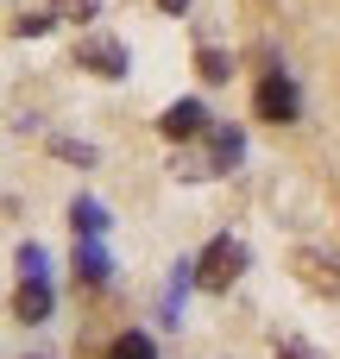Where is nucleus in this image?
I'll list each match as a JSON object with an SVG mask.
<instances>
[{
	"label": "nucleus",
	"instance_id": "nucleus-1",
	"mask_svg": "<svg viewBox=\"0 0 340 359\" xmlns=\"http://www.w3.org/2000/svg\"><path fill=\"white\" fill-rule=\"evenodd\" d=\"M240 271H246V246H240L233 233H221V240L196 259V284H202V290H227Z\"/></svg>",
	"mask_w": 340,
	"mask_h": 359
},
{
	"label": "nucleus",
	"instance_id": "nucleus-2",
	"mask_svg": "<svg viewBox=\"0 0 340 359\" xmlns=\"http://www.w3.org/2000/svg\"><path fill=\"white\" fill-rule=\"evenodd\" d=\"M252 107H259V120H271V126H290V120H297V82H290L284 69H271V76L259 82Z\"/></svg>",
	"mask_w": 340,
	"mask_h": 359
},
{
	"label": "nucleus",
	"instance_id": "nucleus-3",
	"mask_svg": "<svg viewBox=\"0 0 340 359\" xmlns=\"http://www.w3.org/2000/svg\"><path fill=\"white\" fill-rule=\"evenodd\" d=\"M76 63H82V69H95L101 82L126 76V50H120L114 38H82V44H76Z\"/></svg>",
	"mask_w": 340,
	"mask_h": 359
},
{
	"label": "nucleus",
	"instance_id": "nucleus-4",
	"mask_svg": "<svg viewBox=\"0 0 340 359\" xmlns=\"http://www.w3.org/2000/svg\"><path fill=\"white\" fill-rule=\"evenodd\" d=\"M158 133L164 139H196V133H208V107L202 101H170L158 114Z\"/></svg>",
	"mask_w": 340,
	"mask_h": 359
},
{
	"label": "nucleus",
	"instance_id": "nucleus-5",
	"mask_svg": "<svg viewBox=\"0 0 340 359\" xmlns=\"http://www.w3.org/2000/svg\"><path fill=\"white\" fill-rule=\"evenodd\" d=\"M240 151H246V139H240L233 126H215V139H208V170H202V177H215V170L240 164Z\"/></svg>",
	"mask_w": 340,
	"mask_h": 359
},
{
	"label": "nucleus",
	"instance_id": "nucleus-6",
	"mask_svg": "<svg viewBox=\"0 0 340 359\" xmlns=\"http://www.w3.org/2000/svg\"><path fill=\"white\" fill-rule=\"evenodd\" d=\"M13 309H19V322H44V316H50V284H44V278H25Z\"/></svg>",
	"mask_w": 340,
	"mask_h": 359
},
{
	"label": "nucleus",
	"instance_id": "nucleus-7",
	"mask_svg": "<svg viewBox=\"0 0 340 359\" xmlns=\"http://www.w3.org/2000/svg\"><path fill=\"white\" fill-rule=\"evenodd\" d=\"M107 271H114L107 252H101L95 240H76V278H82V284H107Z\"/></svg>",
	"mask_w": 340,
	"mask_h": 359
},
{
	"label": "nucleus",
	"instance_id": "nucleus-8",
	"mask_svg": "<svg viewBox=\"0 0 340 359\" xmlns=\"http://www.w3.org/2000/svg\"><path fill=\"white\" fill-rule=\"evenodd\" d=\"M69 221H76V240H101V233H107V215H101V202H88V196H76Z\"/></svg>",
	"mask_w": 340,
	"mask_h": 359
},
{
	"label": "nucleus",
	"instance_id": "nucleus-9",
	"mask_svg": "<svg viewBox=\"0 0 340 359\" xmlns=\"http://www.w3.org/2000/svg\"><path fill=\"white\" fill-rule=\"evenodd\" d=\"M107 359H158V347H151V334H120L107 347Z\"/></svg>",
	"mask_w": 340,
	"mask_h": 359
},
{
	"label": "nucleus",
	"instance_id": "nucleus-10",
	"mask_svg": "<svg viewBox=\"0 0 340 359\" xmlns=\"http://www.w3.org/2000/svg\"><path fill=\"white\" fill-rule=\"evenodd\" d=\"M50 19H57V13H19L13 32H19V38H38V32H50Z\"/></svg>",
	"mask_w": 340,
	"mask_h": 359
},
{
	"label": "nucleus",
	"instance_id": "nucleus-11",
	"mask_svg": "<svg viewBox=\"0 0 340 359\" xmlns=\"http://www.w3.org/2000/svg\"><path fill=\"white\" fill-rule=\"evenodd\" d=\"M196 63H202V76H208V82H227V76H233V63H227L221 50H202Z\"/></svg>",
	"mask_w": 340,
	"mask_h": 359
},
{
	"label": "nucleus",
	"instance_id": "nucleus-12",
	"mask_svg": "<svg viewBox=\"0 0 340 359\" xmlns=\"http://www.w3.org/2000/svg\"><path fill=\"white\" fill-rule=\"evenodd\" d=\"M50 13H57V19H88L95 0H50Z\"/></svg>",
	"mask_w": 340,
	"mask_h": 359
},
{
	"label": "nucleus",
	"instance_id": "nucleus-13",
	"mask_svg": "<svg viewBox=\"0 0 340 359\" xmlns=\"http://www.w3.org/2000/svg\"><path fill=\"white\" fill-rule=\"evenodd\" d=\"M19 271H25V278H44V252H38V246H19Z\"/></svg>",
	"mask_w": 340,
	"mask_h": 359
},
{
	"label": "nucleus",
	"instance_id": "nucleus-14",
	"mask_svg": "<svg viewBox=\"0 0 340 359\" xmlns=\"http://www.w3.org/2000/svg\"><path fill=\"white\" fill-rule=\"evenodd\" d=\"M278 359H322L309 341H278Z\"/></svg>",
	"mask_w": 340,
	"mask_h": 359
},
{
	"label": "nucleus",
	"instance_id": "nucleus-15",
	"mask_svg": "<svg viewBox=\"0 0 340 359\" xmlns=\"http://www.w3.org/2000/svg\"><path fill=\"white\" fill-rule=\"evenodd\" d=\"M57 158H69V164H88L95 151H88V145H76V139H57Z\"/></svg>",
	"mask_w": 340,
	"mask_h": 359
},
{
	"label": "nucleus",
	"instance_id": "nucleus-16",
	"mask_svg": "<svg viewBox=\"0 0 340 359\" xmlns=\"http://www.w3.org/2000/svg\"><path fill=\"white\" fill-rule=\"evenodd\" d=\"M158 13H170V19H183V13H189V0H158Z\"/></svg>",
	"mask_w": 340,
	"mask_h": 359
}]
</instances>
